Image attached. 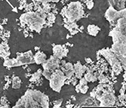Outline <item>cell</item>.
Returning a JSON list of instances; mask_svg holds the SVG:
<instances>
[{
  "instance_id": "cell-1",
  "label": "cell",
  "mask_w": 126,
  "mask_h": 108,
  "mask_svg": "<svg viewBox=\"0 0 126 108\" xmlns=\"http://www.w3.org/2000/svg\"><path fill=\"white\" fill-rule=\"evenodd\" d=\"M67 79L63 71L60 68L54 70V71L51 75L49 79V85L50 87L54 91V92H60L61 88L63 85H65V80Z\"/></svg>"
},
{
  "instance_id": "cell-23",
  "label": "cell",
  "mask_w": 126,
  "mask_h": 108,
  "mask_svg": "<svg viewBox=\"0 0 126 108\" xmlns=\"http://www.w3.org/2000/svg\"><path fill=\"white\" fill-rule=\"evenodd\" d=\"M61 103H62V99L55 101L54 103V107H60L61 106Z\"/></svg>"
},
{
  "instance_id": "cell-24",
  "label": "cell",
  "mask_w": 126,
  "mask_h": 108,
  "mask_svg": "<svg viewBox=\"0 0 126 108\" xmlns=\"http://www.w3.org/2000/svg\"><path fill=\"white\" fill-rule=\"evenodd\" d=\"M96 94H97L96 89H94L92 91H91V92L90 93V96L92 97V98H95V97H96Z\"/></svg>"
},
{
  "instance_id": "cell-21",
  "label": "cell",
  "mask_w": 126,
  "mask_h": 108,
  "mask_svg": "<svg viewBox=\"0 0 126 108\" xmlns=\"http://www.w3.org/2000/svg\"><path fill=\"white\" fill-rule=\"evenodd\" d=\"M33 7H34V5H33V2L30 3V4H29V5L26 4V7H25V11H26V12L32 11H33Z\"/></svg>"
},
{
  "instance_id": "cell-13",
  "label": "cell",
  "mask_w": 126,
  "mask_h": 108,
  "mask_svg": "<svg viewBox=\"0 0 126 108\" xmlns=\"http://www.w3.org/2000/svg\"><path fill=\"white\" fill-rule=\"evenodd\" d=\"M67 7L68 9L73 10V11H75V10H77V9H80V8H83L82 4L80 2H70Z\"/></svg>"
},
{
  "instance_id": "cell-16",
  "label": "cell",
  "mask_w": 126,
  "mask_h": 108,
  "mask_svg": "<svg viewBox=\"0 0 126 108\" xmlns=\"http://www.w3.org/2000/svg\"><path fill=\"white\" fill-rule=\"evenodd\" d=\"M56 20V16L54 14H53L52 12H50L48 14H47V17H46V21L53 23Z\"/></svg>"
},
{
  "instance_id": "cell-26",
  "label": "cell",
  "mask_w": 126,
  "mask_h": 108,
  "mask_svg": "<svg viewBox=\"0 0 126 108\" xmlns=\"http://www.w3.org/2000/svg\"><path fill=\"white\" fill-rule=\"evenodd\" d=\"M1 104L2 105H5L6 104H8V101H7L5 97H2L1 98Z\"/></svg>"
},
{
  "instance_id": "cell-6",
  "label": "cell",
  "mask_w": 126,
  "mask_h": 108,
  "mask_svg": "<svg viewBox=\"0 0 126 108\" xmlns=\"http://www.w3.org/2000/svg\"><path fill=\"white\" fill-rule=\"evenodd\" d=\"M118 11H116L113 6H110L107 10L106 13H105V18L108 21H110L111 23H114L118 20Z\"/></svg>"
},
{
  "instance_id": "cell-11",
  "label": "cell",
  "mask_w": 126,
  "mask_h": 108,
  "mask_svg": "<svg viewBox=\"0 0 126 108\" xmlns=\"http://www.w3.org/2000/svg\"><path fill=\"white\" fill-rule=\"evenodd\" d=\"M100 30V28L98 27L97 26L94 25V24H90L88 26V34L93 36H96L97 33H99Z\"/></svg>"
},
{
  "instance_id": "cell-22",
  "label": "cell",
  "mask_w": 126,
  "mask_h": 108,
  "mask_svg": "<svg viewBox=\"0 0 126 108\" xmlns=\"http://www.w3.org/2000/svg\"><path fill=\"white\" fill-rule=\"evenodd\" d=\"M79 84H80L81 86H85V85H87L88 84V81L85 79V78H82V77L81 79H79Z\"/></svg>"
},
{
  "instance_id": "cell-8",
  "label": "cell",
  "mask_w": 126,
  "mask_h": 108,
  "mask_svg": "<svg viewBox=\"0 0 126 108\" xmlns=\"http://www.w3.org/2000/svg\"><path fill=\"white\" fill-rule=\"evenodd\" d=\"M87 67L85 65H82L81 63L79 61L77 62L75 65H73V70H74V74L75 76L76 77L77 79H81L82 76L84 75V73L86 72Z\"/></svg>"
},
{
  "instance_id": "cell-10",
  "label": "cell",
  "mask_w": 126,
  "mask_h": 108,
  "mask_svg": "<svg viewBox=\"0 0 126 108\" xmlns=\"http://www.w3.org/2000/svg\"><path fill=\"white\" fill-rule=\"evenodd\" d=\"M3 65H4V67H14L22 66L21 64H20V63L17 59H15V58L10 59L9 58L5 59V61H4V63H3Z\"/></svg>"
},
{
  "instance_id": "cell-20",
  "label": "cell",
  "mask_w": 126,
  "mask_h": 108,
  "mask_svg": "<svg viewBox=\"0 0 126 108\" xmlns=\"http://www.w3.org/2000/svg\"><path fill=\"white\" fill-rule=\"evenodd\" d=\"M89 89V87H88V85H85V86H81L80 88V92L82 94H86L87 92Z\"/></svg>"
},
{
  "instance_id": "cell-15",
  "label": "cell",
  "mask_w": 126,
  "mask_h": 108,
  "mask_svg": "<svg viewBox=\"0 0 126 108\" xmlns=\"http://www.w3.org/2000/svg\"><path fill=\"white\" fill-rule=\"evenodd\" d=\"M12 88L15 89H20V86H21V79H20L18 76H14L12 79Z\"/></svg>"
},
{
  "instance_id": "cell-3",
  "label": "cell",
  "mask_w": 126,
  "mask_h": 108,
  "mask_svg": "<svg viewBox=\"0 0 126 108\" xmlns=\"http://www.w3.org/2000/svg\"><path fill=\"white\" fill-rule=\"evenodd\" d=\"M26 92H28L30 96L35 100L36 102L39 104L41 107L48 108L49 107V99L46 94L41 92L38 90H33V89H27Z\"/></svg>"
},
{
  "instance_id": "cell-14",
  "label": "cell",
  "mask_w": 126,
  "mask_h": 108,
  "mask_svg": "<svg viewBox=\"0 0 126 108\" xmlns=\"http://www.w3.org/2000/svg\"><path fill=\"white\" fill-rule=\"evenodd\" d=\"M42 76V70L39 69L38 71L34 73L31 75V78L30 79V82H36V81H38L39 79H41V76Z\"/></svg>"
},
{
  "instance_id": "cell-18",
  "label": "cell",
  "mask_w": 126,
  "mask_h": 108,
  "mask_svg": "<svg viewBox=\"0 0 126 108\" xmlns=\"http://www.w3.org/2000/svg\"><path fill=\"white\" fill-rule=\"evenodd\" d=\"M84 2L85 3L86 5H87V8L88 9H92L93 7H94V2H93V0H84Z\"/></svg>"
},
{
  "instance_id": "cell-7",
  "label": "cell",
  "mask_w": 126,
  "mask_h": 108,
  "mask_svg": "<svg viewBox=\"0 0 126 108\" xmlns=\"http://www.w3.org/2000/svg\"><path fill=\"white\" fill-rule=\"evenodd\" d=\"M110 36L113 38V43H124L125 44V35L118 31V30L113 29L110 33Z\"/></svg>"
},
{
  "instance_id": "cell-30",
  "label": "cell",
  "mask_w": 126,
  "mask_h": 108,
  "mask_svg": "<svg viewBox=\"0 0 126 108\" xmlns=\"http://www.w3.org/2000/svg\"><path fill=\"white\" fill-rule=\"evenodd\" d=\"M35 50L38 52V51H39V47H35Z\"/></svg>"
},
{
  "instance_id": "cell-4",
  "label": "cell",
  "mask_w": 126,
  "mask_h": 108,
  "mask_svg": "<svg viewBox=\"0 0 126 108\" xmlns=\"http://www.w3.org/2000/svg\"><path fill=\"white\" fill-rule=\"evenodd\" d=\"M43 70H56L60 67V60L54 55L51 56L49 59H46L42 63Z\"/></svg>"
},
{
  "instance_id": "cell-5",
  "label": "cell",
  "mask_w": 126,
  "mask_h": 108,
  "mask_svg": "<svg viewBox=\"0 0 126 108\" xmlns=\"http://www.w3.org/2000/svg\"><path fill=\"white\" fill-rule=\"evenodd\" d=\"M54 45L53 48V55L57 57V58L61 60L64 57L67 56V54L69 52V50L65 48V45Z\"/></svg>"
},
{
  "instance_id": "cell-12",
  "label": "cell",
  "mask_w": 126,
  "mask_h": 108,
  "mask_svg": "<svg viewBox=\"0 0 126 108\" xmlns=\"http://www.w3.org/2000/svg\"><path fill=\"white\" fill-rule=\"evenodd\" d=\"M111 67H112V71H113L115 76L119 75V74L122 72V70H123L122 64L119 61H117L116 63H115L114 64H113Z\"/></svg>"
},
{
  "instance_id": "cell-19",
  "label": "cell",
  "mask_w": 126,
  "mask_h": 108,
  "mask_svg": "<svg viewBox=\"0 0 126 108\" xmlns=\"http://www.w3.org/2000/svg\"><path fill=\"white\" fill-rule=\"evenodd\" d=\"M126 9L123 8L120 10L119 11H118V19L119 18H125V15H126Z\"/></svg>"
},
{
  "instance_id": "cell-29",
  "label": "cell",
  "mask_w": 126,
  "mask_h": 108,
  "mask_svg": "<svg viewBox=\"0 0 126 108\" xmlns=\"http://www.w3.org/2000/svg\"><path fill=\"white\" fill-rule=\"evenodd\" d=\"M66 107H73V104H68V105H67Z\"/></svg>"
},
{
  "instance_id": "cell-2",
  "label": "cell",
  "mask_w": 126,
  "mask_h": 108,
  "mask_svg": "<svg viewBox=\"0 0 126 108\" xmlns=\"http://www.w3.org/2000/svg\"><path fill=\"white\" fill-rule=\"evenodd\" d=\"M102 94L97 101H100V107H113L116 102V97L114 93L109 92L107 89H104Z\"/></svg>"
},
{
  "instance_id": "cell-17",
  "label": "cell",
  "mask_w": 126,
  "mask_h": 108,
  "mask_svg": "<svg viewBox=\"0 0 126 108\" xmlns=\"http://www.w3.org/2000/svg\"><path fill=\"white\" fill-rule=\"evenodd\" d=\"M54 71V70H43L42 76L45 77L46 79L49 80L50 77H51V75H52Z\"/></svg>"
},
{
  "instance_id": "cell-25",
  "label": "cell",
  "mask_w": 126,
  "mask_h": 108,
  "mask_svg": "<svg viewBox=\"0 0 126 108\" xmlns=\"http://www.w3.org/2000/svg\"><path fill=\"white\" fill-rule=\"evenodd\" d=\"M67 6H64V7L62 8V10H61L60 14H61V15L63 16V18H64V15H65V13H66V11H67Z\"/></svg>"
},
{
  "instance_id": "cell-27",
  "label": "cell",
  "mask_w": 126,
  "mask_h": 108,
  "mask_svg": "<svg viewBox=\"0 0 126 108\" xmlns=\"http://www.w3.org/2000/svg\"><path fill=\"white\" fill-rule=\"evenodd\" d=\"M85 60H86V62H87V63H93V61L91 60V59H90V58H86Z\"/></svg>"
},
{
  "instance_id": "cell-9",
  "label": "cell",
  "mask_w": 126,
  "mask_h": 108,
  "mask_svg": "<svg viewBox=\"0 0 126 108\" xmlns=\"http://www.w3.org/2000/svg\"><path fill=\"white\" fill-rule=\"evenodd\" d=\"M47 58V56L45 53H43L40 51H38L35 55H33V59L34 62H35L36 64H42V63L45 61Z\"/></svg>"
},
{
  "instance_id": "cell-31",
  "label": "cell",
  "mask_w": 126,
  "mask_h": 108,
  "mask_svg": "<svg viewBox=\"0 0 126 108\" xmlns=\"http://www.w3.org/2000/svg\"><path fill=\"white\" fill-rule=\"evenodd\" d=\"M13 11H16V12H17V11H18V9H17L16 8H13Z\"/></svg>"
},
{
  "instance_id": "cell-28",
  "label": "cell",
  "mask_w": 126,
  "mask_h": 108,
  "mask_svg": "<svg viewBox=\"0 0 126 108\" xmlns=\"http://www.w3.org/2000/svg\"><path fill=\"white\" fill-rule=\"evenodd\" d=\"M5 80L6 81V82H8V81H11L9 79V76H5Z\"/></svg>"
}]
</instances>
